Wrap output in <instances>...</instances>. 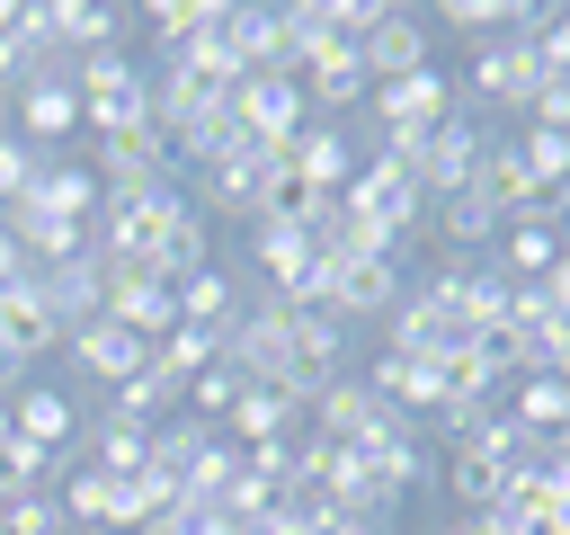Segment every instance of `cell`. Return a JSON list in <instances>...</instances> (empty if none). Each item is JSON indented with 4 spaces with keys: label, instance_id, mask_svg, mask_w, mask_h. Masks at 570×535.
Listing matches in <instances>:
<instances>
[{
    "label": "cell",
    "instance_id": "cell-27",
    "mask_svg": "<svg viewBox=\"0 0 570 535\" xmlns=\"http://www.w3.org/2000/svg\"><path fill=\"white\" fill-rule=\"evenodd\" d=\"M80 446H89L98 473H142V464H151V428H125V419H98V410H89Z\"/></svg>",
    "mask_w": 570,
    "mask_h": 535
},
{
    "label": "cell",
    "instance_id": "cell-35",
    "mask_svg": "<svg viewBox=\"0 0 570 535\" xmlns=\"http://www.w3.org/2000/svg\"><path fill=\"white\" fill-rule=\"evenodd\" d=\"M0 535H71V517L53 490H27V499H0Z\"/></svg>",
    "mask_w": 570,
    "mask_h": 535
},
{
    "label": "cell",
    "instance_id": "cell-14",
    "mask_svg": "<svg viewBox=\"0 0 570 535\" xmlns=\"http://www.w3.org/2000/svg\"><path fill=\"white\" fill-rule=\"evenodd\" d=\"M436 241H445V259H481L499 232H508V214H499V196L472 178V187H454V196H436Z\"/></svg>",
    "mask_w": 570,
    "mask_h": 535
},
{
    "label": "cell",
    "instance_id": "cell-31",
    "mask_svg": "<svg viewBox=\"0 0 570 535\" xmlns=\"http://www.w3.org/2000/svg\"><path fill=\"white\" fill-rule=\"evenodd\" d=\"M53 499H62V517H71V526H107V517H116V473L71 464V473L53 481Z\"/></svg>",
    "mask_w": 570,
    "mask_h": 535
},
{
    "label": "cell",
    "instance_id": "cell-29",
    "mask_svg": "<svg viewBox=\"0 0 570 535\" xmlns=\"http://www.w3.org/2000/svg\"><path fill=\"white\" fill-rule=\"evenodd\" d=\"M436 481H445V490L463 499V517H472V508H499V499H508V464H490L481 446H463L454 464H436Z\"/></svg>",
    "mask_w": 570,
    "mask_h": 535
},
{
    "label": "cell",
    "instance_id": "cell-7",
    "mask_svg": "<svg viewBox=\"0 0 570 535\" xmlns=\"http://www.w3.org/2000/svg\"><path fill=\"white\" fill-rule=\"evenodd\" d=\"M98 152H89V169H98V187L116 196V187H160V178H178L169 169V143H160V125L142 116V125H116V134H89Z\"/></svg>",
    "mask_w": 570,
    "mask_h": 535
},
{
    "label": "cell",
    "instance_id": "cell-43",
    "mask_svg": "<svg viewBox=\"0 0 570 535\" xmlns=\"http://www.w3.org/2000/svg\"><path fill=\"white\" fill-rule=\"evenodd\" d=\"M561 241H570V214H561Z\"/></svg>",
    "mask_w": 570,
    "mask_h": 535
},
{
    "label": "cell",
    "instance_id": "cell-8",
    "mask_svg": "<svg viewBox=\"0 0 570 535\" xmlns=\"http://www.w3.org/2000/svg\"><path fill=\"white\" fill-rule=\"evenodd\" d=\"M347 374V321H330V312H294L285 321V392H321V383H338Z\"/></svg>",
    "mask_w": 570,
    "mask_h": 535
},
{
    "label": "cell",
    "instance_id": "cell-15",
    "mask_svg": "<svg viewBox=\"0 0 570 535\" xmlns=\"http://www.w3.org/2000/svg\"><path fill=\"white\" fill-rule=\"evenodd\" d=\"M62 348H71V366H80V374H98L107 392H116L125 374H142V366H151V348H142L125 321H107V312H89V321H80Z\"/></svg>",
    "mask_w": 570,
    "mask_h": 535
},
{
    "label": "cell",
    "instance_id": "cell-28",
    "mask_svg": "<svg viewBox=\"0 0 570 535\" xmlns=\"http://www.w3.org/2000/svg\"><path fill=\"white\" fill-rule=\"evenodd\" d=\"M214 437H223V428H205V419H160V428H151V473L187 481V473L214 455Z\"/></svg>",
    "mask_w": 570,
    "mask_h": 535
},
{
    "label": "cell",
    "instance_id": "cell-33",
    "mask_svg": "<svg viewBox=\"0 0 570 535\" xmlns=\"http://www.w3.org/2000/svg\"><path fill=\"white\" fill-rule=\"evenodd\" d=\"M214 18H223V0H160V9H142V27H151V45H160V54L196 45Z\"/></svg>",
    "mask_w": 570,
    "mask_h": 535
},
{
    "label": "cell",
    "instance_id": "cell-17",
    "mask_svg": "<svg viewBox=\"0 0 570 535\" xmlns=\"http://www.w3.org/2000/svg\"><path fill=\"white\" fill-rule=\"evenodd\" d=\"M9 134L36 143V152L71 143V134H80V98H71V80H27V89L9 98Z\"/></svg>",
    "mask_w": 570,
    "mask_h": 535
},
{
    "label": "cell",
    "instance_id": "cell-36",
    "mask_svg": "<svg viewBox=\"0 0 570 535\" xmlns=\"http://www.w3.org/2000/svg\"><path fill=\"white\" fill-rule=\"evenodd\" d=\"M490 419H499V401H445V410H436L428 428H436V437H445V446L463 455V446H481V428H490Z\"/></svg>",
    "mask_w": 570,
    "mask_h": 535
},
{
    "label": "cell",
    "instance_id": "cell-42",
    "mask_svg": "<svg viewBox=\"0 0 570 535\" xmlns=\"http://www.w3.org/2000/svg\"><path fill=\"white\" fill-rule=\"evenodd\" d=\"M0 134H9V98H0Z\"/></svg>",
    "mask_w": 570,
    "mask_h": 535
},
{
    "label": "cell",
    "instance_id": "cell-6",
    "mask_svg": "<svg viewBox=\"0 0 570 535\" xmlns=\"http://www.w3.org/2000/svg\"><path fill=\"white\" fill-rule=\"evenodd\" d=\"M232 116H240L249 143H294V134L312 125V98H303V80H285V71H249V80L232 89Z\"/></svg>",
    "mask_w": 570,
    "mask_h": 535
},
{
    "label": "cell",
    "instance_id": "cell-21",
    "mask_svg": "<svg viewBox=\"0 0 570 535\" xmlns=\"http://www.w3.org/2000/svg\"><path fill=\"white\" fill-rule=\"evenodd\" d=\"M71 330L53 321V303L36 294V285H18V294H0V357H18V366H36L45 348H62Z\"/></svg>",
    "mask_w": 570,
    "mask_h": 535
},
{
    "label": "cell",
    "instance_id": "cell-9",
    "mask_svg": "<svg viewBox=\"0 0 570 535\" xmlns=\"http://www.w3.org/2000/svg\"><path fill=\"white\" fill-rule=\"evenodd\" d=\"M356 62H365V80L383 89V80H410V71H428L436 54H428V18L419 9H383L365 36H356Z\"/></svg>",
    "mask_w": 570,
    "mask_h": 535
},
{
    "label": "cell",
    "instance_id": "cell-30",
    "mask_svg": "<svg viewBox=\"0 0 570 535\" xmlns=\"http://www.w3.org/2000/svg\"><path fill=\"white\" fill-rule=\"evenodd\" d=\"M214 357H223V330H196V321H178V330H169V339L151 348V366H160V374H169L178 392H187V383H196V374H205Z\"/></svg>",
    "mask_w": 570,
    "mask_h": 535
},
{
    "label": "cell",
    "instance_id": "cell-5",
    "mask_svg": "<svg viewBox=\"0 0 570 535\" xmlns=\"http://www.w3.org/2000/svg\"><path fill=\"white\" fill-rule=\"evenodd\" d=\"M454 116V80L428 62V71H410V80H383V89H365V125L374 134H428V125H445Z\"/></svg>",
    "mask_w": 570,
    "mask_h": 535
},
{
    "label": "cell",
    "instance_id": "cell-1",
    "mask_svg": "<svg viewBox=\"0 0 570 535\" xmlns=\"http://www.w3.org/2000/svg\"><path fill=\"white\" fill-rule=\"evenodd\" d=\"M178 214H187V178H160V187H116V196L89 214V250H98L107 268H142Z\"/></svg>",
    "mask_w": 570,
    "mask_h": 535
},
{
    "label": "cell",
    "instance_id": "cell-16",
    "mask_svg": "<svg viewBox=\"0 0 570 535\" xmlns=\"http://www.w3.org/2000/svg\"><path fill=\"white\" fill-rule=\"evenodd\" d=\"M9 419H18V437L27 446H45V455H80V428H89V410L71 401V392H53V383H27L18 401H9Z\"/></svg>",
    "mask_w": 570,
    "mask_h": 535
},
{
    "label": "cell",
    "instance_id": "cell-38",
    "mask_svg": "<svg viewBox=\"0 0 570 535\" xmlns=\"http://www.w3.org/2000/svg\"><path fill=\"white\" fill-rule=\"evenodd\" d=\"M534 62H543V89H570V9H552V18H543Z\"/></svg>",
    "mask_w": 570,
    "mask_h": 535
},
{
    "label": "cell",
    "instance_id": "cell-37",
    "mask_svg": "<svg viewBox=\"0 0 570 535\" xmlns=\"http://www.w3.org/2000/svg\"><path fill=\"white\" fill-rule=\"evenodd\" d=\"M36 169H45V152L18 143V134H0V205H18V196L36 187Z\"/></svg>",
    "mask_w": 570,
    "mask_h": 535
},
{
    "label": "cell",
    "instance_id": "cell-32",
    "mask_svg": "<svg viewBox=\"0 0 570 535\" xmlns=\"http://www.w3.org/2000/svg\"><path fill=\"white\" fill-rule=\"evenodd\" d=\"M508 143H517V160L534 169L543 196H570V134H552V125H517Z\"/></svg>",
    "mask_w": 570,
    "mask_h": 535
},
{
    "label": "cell",
    "instance_id": "cell-2",
    "mask_svg": "<svg viewBox=\"0 0 570 535\" xmlns=\"http://www.w3.org/2000/svg\"><path fill=\"white\" fill-rule=\"evenodd\" d=\"M71 98H80V134H116V125H142L151 116V71L107 45V54H71Z\"/></svg>",
    "mask_w": 570,
    "mask_h": 535
},
{
    "label": "cell",
    "instance_id": "cell-41",
    "mask_svg": "<svg viewBox=\"0 0 570 535\" xmlns=\"http://www.w3.org/2000/svg\"><path fill=\"white\" fill-rule=\"evenodd\" d=\"M9 437H18V419H9V401H0V446H9Z\"/></svg>",
    "mask_w": 570,
    "mask_h": 535
},
{
    "label": "cell",
    "instance_id": "cell-4",
    "mask_svg": "<svg viewBox=\"0 0 570 535\" xmlns=\"http://www.w3.org/2000/svg\"><path fill=\"white\" fill-rule=\"evenodd\" d=\"M463 80H472V98H490V107H534V98H543L534 36H490V45H472Z\"/></svg>",
    "mask_w": 570,
    "mask_h": 535
},
{
    "label": "cell",
    "instance_id": "cell-24",
    "mask_svg": "<svg viewBox=\"0 0 570 535\" xmlns=\"http://www.w3.org/2000/svg\"><path fill=\"white\" fill-rule=\"evenodd\" d=\"M490 250H499V259H490L499 276H517V285H543V276H552V259H561V223H543V214H534V223H508Z\"/></svg>",
    "mask_w": 570,
    "mask_h": 535
},
{
    "label": "cell",
    "instance_id": "cell-39",
    "mask_svg": "<svg viewBox=\"0 0 570 535\" xmlns=\"http://www.w3.org/2000/svg\"><path fill=\"white\" fill-rule=\"evenodd\" d=\"M321 535H392V517H338V508H330Z\"/></svg>",
    "mask_w": 570,
    "mask_h": 535
},
{
    "label": "cell",
    "instance_id": "cell-22",
    "mask_svg": "<svg viewBox=\"0 0 570 535\" xmlns=\"http://www.w3.org/2000/svg\"><path fill=\"white\" fill-rule=\"evenodd\" d=\"M365 383L392 401V410H410V419H436V366L428 357H401V348H374V366H365Z\"/></svg>",
    "mask_w": 570,
    "mask_h": 535
},
{
    "label": "cell",
    "instance_id": "cell-44",
    "mask_svg": "<svg viewBox=\"0 0 570 535\" xmlns=\"http://www.w3.org/2000/svg\"><path fill=\"white\" fill-rule=\"evenodd\" d=\"M445 535H454V526H445Z\"/></svg>",
    "mask_w": 570,
    "mask_h": 535
},
{
    "label": "cell",
    "instance_id": "cell-3",
    "mask_svg": "<svg viewBox=\"0 0 570 535\" xmlns=\"http://www.w3.org/2000/svg\"><path fill=\"white\" fill-rule=\"evenodd\" d=\"M401 419H410V410H392L365 374H338V383H321V392H312V428H321L330 446H383Z\"/></svg>",
    "mask_w": 570,
    "mask_h": 535
},
{
    "label": "cell",
    "instance_id": "cell-34",
    "mask_svg": "<svg viewBox=\"0 0 570 535\" xmlns=\"http://www.w3.org/2000/svg\"><path fill=\"white\" fill-rule=\"evenodd\" d=\"M240 383H249V374H240L232 357H214V366H205V374L187 383V419H205V428H223V419H232V401H240Z\"/></svg>",
    "mask_w": 570,
    "mask_h": 535
},
{
    "label": "cell",
    "instance_id": "cell-10",
    "mask_svg": "<svg viewBox=\"0 0 570 535\" xmlns=\"http://www.w3.org/2000/svg\"><path fill=\"white\" fill-rule=\"evenodd\" d=\"M107 321H125L142 348H160L169 330H178V285H160V276H142V268H107V303H98Z\"/></svg>",
    "mask_w": 570,
    "mask_h": 535
},
{
    "label": "cell",
    "instance_id": "cell-26",
    "mask_svg": "<svg viewBox=\"0 0 570 535\" xmlns=\"http://www.w3.org/2000/svg\"><path fill=\"white\" fill-rule=\"evenodd\" d=\"M178 321H196V330H232V321H240V285H232V268L187 276V285H178Z\"/></svg>",
    "mask_w": 570,
    "mask_h": 535
},
{
    "label": "cell",
    "instance_id": "cell-40",
    "mask_svg": "<svg viewBox=\"0 0 570 535\" xmlns=\"http://www.w3.org/2000/svg\"><path fill=\"white\" fill-rule=\"evenodd\" d=\"M543 294H552V303L570 312V241H561V259H552V276H543Z\"/></svg>",
    "mask_w": 570,
    "mask_h": 535
},
{
    "label": "cell",
    "instance_id": "cell-23",
    "mask_svg": "<svg viewBox=\"0 0 570 535\" xmlns=\"http://www.w3.org/2000/svg\"><path fill=\"white\" fill-rule=\"evenodd\" d=\"M205 268H214V223L187 205V214L160 232V250L142 259V276H160V285H187V276H205Z\"/></svg>",
    "mask_w": 570,
    "mask_h": 535
},
{
    "label": "cell",
    "instance_id": "cell-18",
    "mask_svg": "<svg viewBox=\"0 0 570 535\" xmlns=\"http://www.w3.org/2000/svg\"><path fill=\"white\" fill-rule=\"evenodd\" d=\"M294 187H312V196H347V178H356V143H347V125H303L294 134Z\"/></svg>",
    "mask_w": 570,
    "mask_h": 535
},
{
    "label": "cell",
    "instance_id": "cell-13",
    "mask_svg": "<svg viewBox=\"0 0 570 535\" xmlns=\"http://www.w3.org/2000/svg\"><path fill=\"white\" fill-rule=\"evenodd\" d=\"M18 205H36V214H53V223H80V232H89V214L107 205V187H98V169H89V160L45 152V169H36V187H27Z\"/></svg>",
    "mask_w": 570,
    "mask_h": 535
},
{
    "label": "cell",
    "instance_id": "cell-19",
    "mask_svg": "<svg viewBox=\"0 0 570 535\" xmlns=\"http://www.w3.org/2000/svg\"><path fill=\"white\" fill-rule=\"evenodd\" d=\"M365 62H356V45H330L312 71H303V98H312V116L321 125H338V116H365Z\"/></svg>",
    "mask_w": 570,
    "mask_h": 535
},
{
    "label": "cell",
    "instance_id": "cell-11",
    "mask_svg": "<svg viewBox=\"0 0 570 535\" xmlns=\"http://www.w3.org/2000/svg\"><path fill=\"white\" fill-rule=\"evenodd\" d=\"M303 419H312V401H303V392H285V383H240V401H232L223 437H232V446H294V437H303Z\"/></svg>",
    "mask_w": 570,
    "mask_h": 535
},
{
    "label": "cell",
    "instance_id": "cell-12",
    "mask_svg": "<svg viewBox=\"0 0 570 535\" xmlns=\"http://www.w3.org/2000/svg\"><path fill=\"white\" fill-rule=\"evenodd\" d=\"M481 152H490V134H481V125L454 107V116L428 134V152H419V187H428V196H454V187H472V178H481Z\"/></svg>",
    "mask_w": 570,
    "mask_h": 535
},
{
    "label": "cell",
    "instance_id": "cell-25",
    "mask_svg": "<svg viewBox=\"0 0 570 535\" xmlns=\"http://www.w3.org/2000/svg\"><path fill=\"white\" fill-rule=\"evenodd\" d=\"M499 410H508L525 437H561V428H570V383H552V374H525V383H517Z\"/></svg>",
    "mask_w": 570,
    "mask_h": 535
},
{
    "label": "cell",
    "instance_id": "cell-20",
    "mask_svg": "<svg viewBox=\"0 0 570 535\" xmlns=\"http://www.w3.org/2000/svg\"><path fill=\"white\" fill-rule=\"evenodd\" d=\"M36 294L53 303V321H62V330H80V321L107 303V259H98V250H80V259H62V268H36Z\"/></svg>",
    "mask_w": 570,
    "mask_h": 535
}]
</instances>
